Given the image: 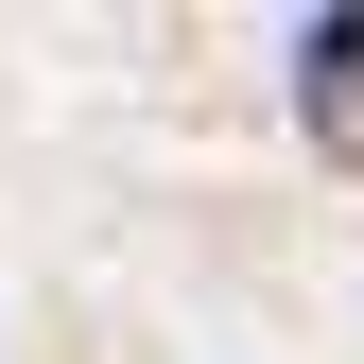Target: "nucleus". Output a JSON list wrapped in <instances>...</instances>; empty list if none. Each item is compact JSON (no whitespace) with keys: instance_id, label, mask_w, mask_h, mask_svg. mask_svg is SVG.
I'll return each mask as SVG.
<instances>
[{"instance_id":"f257e3e1","label":"nucleus","mask_w":364,"mask_h":364,"mask_svg":"<svg viewBox=\"0 0 364 364\" xmlns=\"http://www.w3.org/2000/svg\"><path fill=\"white\" fill-rule=\"evenodd\" d=\"M295 87H312V122L364 156V18H312V35H295Z\"/></svg>"}]
</instances>
